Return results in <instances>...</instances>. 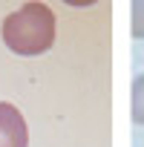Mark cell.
<instances>
[{
	"mask_svg": "<svg viewBox=\"0 0 144 147\" xmlns=\"http://www.w3.org/2000/svg\"><path fill=\"white\" fill-rule=\"evenodd\" d=\"M0 147H29L26 118L15 104L0 101Z\"/></svg>",
	"mask_w": 144,
	"mask_h": 147,
	"instance_id": "2",
	"label": "cell"
},
{
	"mask_svg": "<svg viewBox=\"0 0 144 147\" xmlns=\"http://www.w3.org/2000/svg\"><path fill=\"white\" fill-rule=\"evenodd\" d=\"M133 121L144 124V75L133 81Z\"/></svg>",
	"mask_w": 144,
	"mask_h": 147,
	"instance_id": "3",
	"label": "cell"
},
{
	"mask_svg": "<svg viewBox=\"0 0 144 147\" xmlns=\"http://www.w3.org/2000/svg\"><path fill=\"white\" fill-rule=\"evenodd\" d=\"M55 35H58V20L46 3H23L3 20L6 46L23 58H35L52 49Z\"/></svg>",
	"mask_w": 144,
	"mask_h": 147,
	"instance_id": "1",
	"label": "cell"
}]
</instances>
